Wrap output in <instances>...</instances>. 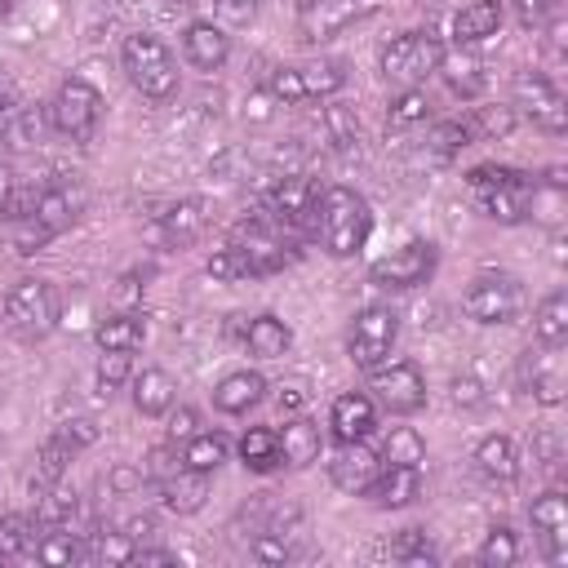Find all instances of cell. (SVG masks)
<instances>
[{
    "label": "cell",
    "mask_w": 568,
    "mask_h": 568,
    "mask_svg": "<svg viewBox=\"0 0 568 568\" xmlns=\"http://www.w3.org/2000/svg\"><path fill=\"white\" fill-rule=\"evenodd\" d=\"M373 226V213L364 204V195H355L351 186H328L320 191V209H315V231L324 240V248L333 257H351L364 248Z\"/></svg>",
    "instance_id": "6da1fadb"
},
{
    "label": "cell",
    "mask_w": 568,
    "mask_h": 568,
    "mask_svg": "<svg viewBox=\"0 0 568 568\" xmlns=\"http://www.w3.org/2000/svg\"><path fill=\"white\" fill-rule=\"evenodd\" d=\"M120 62H124V75L133 80V89L151 102H164L178 93V62L169 53V44L160 36H129L124 49H120Z\"/></svg>",
    "instance_id": "7a4b0ae2"
},
{
    "label": "cell",
    "mask_w": 568,
    "mask_h": 568,
    "mask_svg": "<svg viewBox=\"0 0 568 568\" xmlns=\"http://www.w3.org/2000/svg\"><path fill=\"white\" fill-rule=\"evenodd\" d=\"M439 58H444V44L430 31H404L382 49V71H386V80L417 89L439 67Z\"/></svg>",
    "instance_id": "3957f363"
},
{
    "label": "cell",
    "mask_w": 568,
    "mask_h": 568,
    "mask_svg": "<svg viewBox=\"0 0 568 568\" xmlns=\"http://www.w3.org/2000/svg\"><path fill=\"white\" fill-rule=\"evenodd\" d=\"M4 320L18 337H44L58 324V293L44 280H18L4 293Z\"/></svg>",
    "instance_id": "277c9868"
},
{
    "label": "cell",
    "mask_w": 568,
    "mask_h": 568,
    "mask_svg": "<svg viewBox=\"0 0 568 568\" xmlns=\"http://www.w3.org/2000/svg\"><path fill=\"white\" fill-rule=\"evenodd\" d=\"M382 9V0H306L297 13V36L306 44H324L333 36H342L346 27L373 18Z\"/></svg>",
    "instance_id": "5b68a950"
},
{
    "label": "cell",
    "mask_w": 568,
    "mask_h": 568,
    "mask_svg": "<svg viewBox=\"0 0 568 568\" xmlns=\"http://www.w3.org/2000/svg\"><path fill=\"white\" fill-rule=\"evenodd\" d=\"M98 115H102V98H98V89L84 84V80H67V84L53 93V102H49L53 129H58L62 138H71V142H89L93 129H98Z\"/></svg>",
    "instance_id": "8992f818"
},
{
    "label": "cell",
    "mask_w": 568,
    "mask_h": 568,
    "mask_svg": "<svg viewBox=\"0 0 568 568\" xmlns=\"http://www.w3.org/2000/svg\"><path fill=\"white\" fill-rule=\"evenodd\" d=\"M342 80H346L342 62L320 58V62H302V67H275V71H271V93L284 98V102H302V98L337 93Z\"/></svg>",
    "instance_id": "52a82bcc"
},
{
    "label": "cell",
    "mask_w": 568,
    "mask_h": 568,
    "mask_svg": "<svg viewBox=\"0 0 568 568\" xmlns=\"http://www.w3.org/2000/svg\"><path fill=\"white\" fill-rule=\"evenodd\" d=\"M462 306H466V315L479 320V324H510V320L519 315V306H524V288H519V280H510V275H479V280L466 288Z\"/></svg>",
    "instance_id": "ba28073f"
},
{
    "label": "cell",
    "mask_w": 568,
    "mask_h": 568,
    "mask_svg": "<svg viewBox=\"0 0 568 568\" xmlns=\"http://www.w3.org/2000/svg\"><path fill=\"white\" fill-rule=\"evenodd\" d=\"M399 337V315L390 306H364L351 324V359L359 368H377Z\"/></svg>",
    "instance_id": "9c48e42d"
},
{
    "label": "cell",
    "mask_w": 568,
    "mask_h": 568,
    "mask_svg": "<svg viewBox=\"0 0 568 568\" xmlns=\"http://www.w3.org/2000/svg\"><path fill=\"white\" fill-rule=\"evenodd\" d=\"M515 106L537 129H546V133H564L568 129V102H564V93L546 75H537V71H519L515 75Z\"/></svg>",
    "instance_id": "30bf717a"
},
{
    "label": "cell",
    "mask_w": 568,
    "mask_h": 568,
    "mask_svg": "<svg viewBox=\"0 0 568 568\" xmlns=\"http://www.w3.org/2000/svg\"><path fill=\"white\" fill-rule=\"evenodd\" d=\"M430 271H435V244L413 240V244H404V248L377 257V262L368 266V280L382 284V288H417V284L430 280Z\"/></svg>",
    "instance_id": "8fae6325"
},
{
    "label": "cell",
    "mask_w": 568,
    "mask_h": 568,
    "mask_svg": "<svg viewBox=\"0 0 568 568\" xmlns=\"http://www.w3.org/2000/svg\"><path fill=\"white\" fill-rule=\"evenodd\" d=\"M373 373V395H377V404L386 408V413H417L422 404H426V377L417 373V364H408V359H399V364H390V368H368Z\"/></svg>",
    "instance_id": "7c38bea8"
},
{
    "label": "cell",
    "mask_w": 568,
    "mask_h": 568,
    "mask_svg": "<svg viewBox=\"0 0 568 568\" xmlns=\"http://www.w3.org/2000/svg\"><path fill=\"white\" fill-rule=\"evenodd\" d=\"M231 244L253 262L257 275H271V271H280V266L288 262V244H284L280 226H271V222H262V217L240 222L235 235H231Z\"/></svg>",
    "instance_id": "4fadbf2b"
},
{
    "label": "cell",
    "mask_w": 568,
    "mask_h": 568,
    "mask_svg": "<svg viewBox=\"0 0 568 568\" xmlns=\"http://www.w3.org/2000/svg\"><path fill=\"white\" fill-rule=\"evenodd\" d=\"M528 519H532V532L537 541L546 546V559L550 564H564L568 559V501L559 488L541 493L532 506H528Z\"/></svg>",
    "instance_id": "5bb4252c"
},
{
    "label": "cell",
    "mask_w": 568,
    "mask_h": 568,
    "mask_svg": "<svg viewBox=\"0 0 568 568\" xmlns=\"http://www.w3.org/2000/svg\"><path fill=\"white\" fill-rule=\"evenodd\" d=\"M377 470H382V457H377L364 439L342 444V448L333 453V462H328V479H333L342 493H351V497L368 493V488H373V479H377Z\"/></svg>",
    "instance_id": "9a60e30c"
},
{
    "label": "cell",
    "mask_w": 568,
    "mask_h": 568,
    "mask_svg": "<svg viewBox=\"0 0 568 568\" xmlns=\"http://www.w3.org/2000/svg\"><path fill=\"white\" fill-rule=\"evenodd\" d=\"M80 213H84V186H80V182H53V186H44V191L36 195V204H31V217H36L49 235L67 231Z\"/></svg>",
    "instance_id": "2e32d148"
},
{
    "label": "cell",
    "mask_w": 568,
    "mask_h": 568,
    "mask_svg": "<svg viewBox=\"0 0 568 568\" xmlns=\"http://www.w3.org/2000/svg\"><path fill=\"white\" fill-rule=\"evenodd\" d=\"M559 346H546V351H528L524 359H519V377H524V386L532 390V399L537 404H564V373H559V355H555Z\"/></svg>",
    "instance_id": "e0dca14e"
},
{
    "label": "cell",
    "mask_w": 568,
    "mask_h": 568,
    "mask_svg": "<svg viewBox=\"0 0 568 568\" xmlns=\"http://www.w3.org/2000/svg\"><path fill=\"white\" fill-rule=\"evenodd\" d=\"M328 426H333V439L337 444H351V439H364L373 426H377V413H373V399L359 395V390H346L333 399V413H328Z\"/></svg>",
    "instance_id": "ac0fdd59"
},
{
    "label": "cell",
    "mask_w": 568,
    "mask_h": 568,
    "mask_svg": "<svg viewBox=\"0 0 568 568\" xmlns=\"http://www.w3.org/2000/svg\"><path fill=\"white\" fill-rule=\"evenodd\" d=\"M368 493H373V501H377L382 510H399V506L417 501V493H422V475H417V466L382 462V470H377V479H373Z\"/></svg>",
    "instance_id": "d6986e66"
},
{
    "label": "cell",
    "mask_w": 568,
    "mask_h": 568,
    "mask_svg": "<svg viewBox=\"0 0 568 568\" xmlns=\"http://www.w3.org/2000/svg\"><path fill=\"white\" fill-rule=\"evenodd\" d=\"M182 49H186V62L200 67V71H217L231 53V36L213 22H191L186 36H182Z\"/></svg>",
    "instance_id": "ffe728a7"
},
{
    "label": "cell",
    "mask_w": 568,
    "mask_h": 568,
    "mask_svg": "<svg viewBox=\"0 0 568 568\" xmlns=\"http://www.w3.org/2000/svg\"><path fill=\"white\" fill-rule=\"evenodd\" d=\"M160 497H164V510L173 515H195L204 501H209V475L204 470H173L169 479H160Z\"/></svg>",
    "instance_id": "44dd1931"
},
{
    "label": "cell",
    "mask_w": 568,
    "mask_h": 568,
    "mask_svg": "<svg viewBox=\"0 0 568 568\" xmlns=\"http://www.w3.org/2000/svg\"><path fill=\"white\" fill-rule=\"evenodd\" d=\"M262 390H266V382H262V373H253V368H240V373H231V377H222L217 382V390H213V408L217 413H248L257 399H262Z\"/></svg>",
    "instance_id": "7402d4cb"
},
{
    "label": "cell",
    "mask_w": 568,
    "mask_h": 568,
    "mask_svg": "<svg viewBox=\"0 0 568 568\" xmlns=\"http://www.w3.org/2000/svg\"><path fill=\"white\" fill-rule=\"evenodd\" d=\"M173 399H178V386H173V377H169L164 368H142V373L133 377V404H138L142 417L169 413Z\"/></svg>",
    "instance_id": "603a6c76"
},
{
    "label": "cell",
    "mask_w": 568,
    "mask_h": 568,
    "mask_svg": "<svg viewBox=\"0 0 568 568\" xmlns=\"http://www.w3.org/2000/svg\"><path fill=\"white\" fill-rule=\"evenodd\" d=\"M479 204L493 222H519L528 213V186L524 178H510V182H497V186H479Z\"/></svg>",
    "instance_id": "cb8c5ba5"
},
{
    "label": "cell",
    "mask_w": 568,
    "mask_h": 568,
    "mask_svg": "<svg viewBox=\"0 0 568 568\" xmlns=\"http://www.w3.org/2000/svg\"><path fill=\"white\" fill-rule=\"evenodd\" d=\"M280 435V462L284 466H311L320 457V426H311L306 417H293Z\"/></svg>",
    "instance_id": "d4e9b609"
},
{
    "label": "cell",
    "mask_w": 568,
    "mask_h": 568,
    "mask_svg": "<svg viewBox=\"0 0 568 568\" xmlns=\"http://www.w3.org/2000/svg\"><path fill=\"white\" fill-rule=\"evenodd\" d=\"M244 346H248L253 355H262V359H280V355L293 346V333H288L284 320L257 315L253 324H244Z\"/></svg>",
    "instance_id": "484cf974"
},
{
    "label": "cell",
    "mask_w": 568,
    "mask_h": 568,
    "mask_svg": "<svg viewBox=\"0 0 568 568\" xmlns=\"http://www.w3.org/2000/svg\"><path fill=\"white\" fill-rule=\"evenodd\" d=\"M475 466H479V475H488V479H515L519 475V457H515V444L506 439V435H484L479 444H475Z\"/></svg>",
    "instance_id": "4316f807"
},
{
    "label": "cell",
    "mask_w": 568,
    "mask_h": 568,
    "mask_svg": "<svg viewBox=\"0 0 568 568\" xmlns=\"http://www.w3.org/2000/svg\"><path fill=\"white\" fill-rule=\"evenodd\" d=\"M497 27H501V0H475V4H466V9L457 13V22H453L457 44L488 40V36H497Z\"/></svg>",
    "instance_id": "83f0119b"
},
{
    "label": "cell",
    "mask_w": 568,
    "mask_h": 568,
    "mask_svg": "<svg viewBox=\"0 0 568 568\" xmlns=\"http://www.w3.org/2000/svg\"><path fill=\"white\" fill-rule=\"evenodd\" d=\"M160 240L164 244H191L200 231H204V209L195 204V200H182V204H173L169 213H160Z\"/></svg>",
    "instance_id": "f1b7e54d"
},
{
    "label": "cell",
    "mask_w": 568,
    "mask_h": 568,
    "mask_svg": "<svg viewBox=\"0 0 568 568\" xmlns=\"http://www.w3.org/2000/svg\"><path fill=\"white\" fill-rule=\"evenodd\" d=\"M532 333H537L541 346H564V337H568V293H564V288H555V293L537 306Z\"/></svg>",
    "instance_id": "f546056e"
},
{
    "label": "cell",
    "mask_w": 568,
    "mask_h": 568,
    "mask_svg": "<svg viewBox=\"0 0 568 568\" xmlns=\"http://www.w3.org/2000/svg\"><path fill=\"white\" fill-rule=\"evenodd\" d=\"M142 337H146V320L142 315H111L93 333V342L102 351H133V346H142Z\"/></svg>",
    "instance_id": "4dcf8cb0"
},
{
    "label": "cell",
    "mask_w": 568,
    "mask_h": 568,
    "mask_svg": "<svg viewBox=\"0 0 568 568\" xmlns=\"http://www.w3.org/2000/svg\"><path fill=\"white\" fill-rule=\"evenodd\" d=\"M75 457V448L67 444V435H49L44 439V448H40V457H36V475H31V484L40 488V493H49L58 479H62V470H67V462Z\"/></svg>",
    "instance_id": "1f68e13d"
},
{
    "label": "cell",
    "mask_w": 568,
    "mask_h": 568,
    "mask_svg": "<svg viewBox=\"0 0 568 568\" xmlns=\"http://www.w3.org/2000/svg\"><path fill=\"white\" fill-rule=\"evenodd\" d=\"M435 71H444V80H448V89H457V93H479L484 89V62L475 58V53H444L439 58V67Z\"/></svg>",
    "instance_id": "d6a6232c"
},
{
    "label": "cell",
    "mask_w": 568,
    "mask_h": 568,
    "mask_svg": "<svg viewBox=\"0 0 568 568\" xmlns=\"http://www.w3.org/2000/svg\"><path fill=\"white\" fill-rule=\"evenodd\" d=\"M240 457H244V466L248 470H275V466H284L280 462V435L271 430V426H253L244 439H240Z\"/></svg>",
    "instance_id": "836d02e7"
},
{
    "label": "cell",
    "mask_w": 568,
    "mask_h": 568,
    "mask_svg": "<svg viewBox=\"0 0 568 568\" xmlns=\"http://www.w3.org/2000/svg\"><path fill=\"white\" fill-rule=\"evenodd\" d=\"M36 559L49 564V568H67V564L84 559L80 532H71V528H44V537L36 541Z\"/></svg>",
    "instance_id": "e575fe53"
},
{
    "label": "cell",
    "mask_w": 568,
    "mask_h": 568,
    "mask_svg": "<svg viewBox=\"0 0 568 568\" xmlns=\"http://www.w3.org/2000/svg\"><path fill=\"white\" fill-rule=\"evenodd\" d=\"M133 550L138 541L124 532V528H102V532H89V546H84V559H98V564H133Z\"/></svg>",
    "instance_id": "d590c367"
},
{
    "label": "cell",
    "mask_w": 568,
    "mask_h": 568,
    "mask_svg": "<svg viewBox=\"0 0 568 568\" xmlns=\"http://www.w3.org/2000/svg\"><path fill=\"white\" fill-rule=\"evenodd\" d=\"M382 462H399V466H417L426 462V439L413 426H390L386 444H382Z\"/></svg>",
    "instance_id": "8d00e7d4"
},
{
    "label": "cell",
    "mask_w": 568,
    "mask_h": 568,
    "mask_svg": "<svg viewBox=\"0 0 568 568\" xmlns=\"http://www.w3.org/2000/svg\"><path fill=\"white\" fill-rule=\"evenodd\" d=\"M226 462V439L222 435H213V430H204V435H191L186 439V448H182V466H191V470H217Z\"/></svg>",
    "instance_id": "74e56055"
},
{
    "label": "cell",
    "mask_w": 568,
    "mask_h": 568,
    "mask_svg": "<svg viewBox=\"0 0 568 568\" xmlns=\"http://www.w3.org/2000/svg\"><path fill=\"white\" fill-rule=\"evenodd\" d=\"M390 555H395L399 564H408V568H426V564H435V546L426 541L422 528H404V532L390 541Z\"/></svg>",
    "instance_id": "f35d334b"
},
{
    "label": "cell",
    "mask_w": 568,
    "mask_h": 568,
    "mask_svg": "<svg viewBox=\"0 0 568 568\" xmlns=\"http://www.w3.org/2000/svg\"><path fill=\"white\" fill-rule=\"evenodd\" d=\"M515 559H519L515 532H510V528H493V532L484 537V546H479V564H484V568H510Z\"/></svg>",
    "instance_id": "ab89813d"
},
{
    "label": "cell",
    "mask_w": 568,
    "mask_h": 568,
    "mask_svg": "<svg viewBox=\"0 0 568 568\" xmlns=\"http://www.w3.org/2000/svg\"><path fill=\"white\" fill-rule=\"evenodd\" d=\"M9 115H13V111H9ZM40 133H44V115H40V111H18V115L9 120V129H4V146H9V151H27V146L40 142Z\"/></svg>",
    "instance_id": "60d3db41"
},
{
    "label": "cell",
    "mask_w": 568,
    "mask_h": 568,
    "mask_svg": "<svg viewBox=\"0 0 568 568\" xmlns=\"http://www.w3.org/2000/svg\"><path fill=\"white\" fill-rule=\"evenodd\" d=\"M31 541H36V524H31L27 515H4V519H0V559L22 555Z\"/></svg>",
    "instance_id": "b9f144b4"
},
{
    "label": "cell",
    "mask_w": 568,
    "mask_h": 568,
    "mask_svg": "<svg viewBox=\"0 0 568 568\" xmlns=\"http://www.w3.org/2000/svg\"><path fill=\"white\" fill-rule=\"evenodd\" d=\"M209 275H213V280H253L257 271H253V262H248L235 244H226V248H217V253L209 257Z\"/></svg>",
    "instance_id": "7bdbcfd3"
},
{
    "label": "cell",
    "mask_w": 568,
    "mask_h": 568,
    "mask_svg": "<svg viewBox=\"0 0 568 568\" xmlns=\"http://www.w3.org/2000/svg\"><path fill=\"white\" fill-rule=\"evenodd\" d=\"M475 138H470V124L466 120H444V124H435V133H430V146L439 151V155H457L462 146H470Z\"/></svg>",
    "instance_id": "ee69618b"
},
{
    "label": "cell",
    "mask_w": 568,
    "mask_h": 568,
    "mask_svg": "<svg viewBox=\"0 0 568 568\" xmlns=\"http://www.w3.org/2000/svg\"><path fill=\"white\" fill-rule=\"evenodd\" d=\"M426 111H430L426 93H422V89H404V93L390 102V124H417V120H426Z\"/></svg>",
    "instance_id": "f6af8a7d"
},
{
    "label": "cell",
    "mask_w": 568,
    "mask_h": 568,
    "mask_svg": "<svg viewBox=\"0 0 568 568\" xmlns=\"http://www.w3.org/2000/svg\"><path fill=\"white\" fill-rule=\"evenodd\" d=\"M466 124H470V138L479 142V138H501V133H510V124H515V115L501 106V111H475V115H466Z\"/></svg>",
    "instance_id": "bcb514c9"
},
{
    "label": "cell",
    "mask_w": 568,
    "mask_h": 568,
    "mask_svg": "<svg viewBox=\"0 0 568 568\" xmlns=\"http://www.w3.org/2000/svg\"><path fill=\"white\" fill-rule=\"evenodd\" d=\"M129 382V351H102L98 359V386L102 390H115Z\"/></svg>",
    "instance_id": "7dc6e473"
},
{
    "label": "cell",
    "mask_w": 568,
    "mask_h": 568,
    "mask_svg": "<svg viewBox=\"0 0 568 568\" xmlns=\"http://www.w3.org/2000/svg\"><path fill=\"white\" fill-rule=\"evenodd\" d=\"M58 435H67V444L80 453V448H89V444L98 439V426H93L89 417H71V422H62V426H58Z\"/></svg>",
    "instance_id": "c3c4849f"
},
{
    "label": "cell",
    "mask_w": 568,
    "mask_h": 568,
    "mask_svg": "<svg viewBox=\"0 0 568 568\" xmlns=\"http://www.w3.org/2000/svg\"><path fill=\"white\" fill-rule=\"evenodd\" d=\"M515 9H519V18H524L528 27H537V22H546V13L559 9V0H515Z\"/></svg>",
    "instance_id": "681fc988"
},
{
    "label": "cell",
    "mask_w": 568,
    "mask_h": 568,
    "mask_svg": "<svg viewBox=\"0 0 568 568\" xmlns=\"http://www.w3.org/2000/svg\"><path fill=\"white\" fill-rule=\"evenodd\" d=\"M173 470H182V466L173 462V453H169V448H155V453H151V466H146V475H151V479H169Z\"/></svg>",
    "instance_id": "f907efd6"
},
{
    "label": "cell",
    "mask_w": 568,
    "mask_h": 568,
    "mask_svg": "<svg viewBox=\"0 0 568 568\" xmlns=\"http://www.w3.org/2000/svg\"><path fill=\"white\" fill-rule=\"evenodd\" d=\"M453 399L466 404V408L479 404V399H484V395H479V382H475V377H453Z\"/></svg>",
    "instance_id": "816d5d0a"
},
{
    "label": "cell",
    "mask_w": 568,
    "mask_h": 568,
    "mask_svg": "<svg viewBox=\"0 0 568 568\" xmlns=\"http://www.w3.org/2000/svg\"><path fill=\"white\" fill-rule=\"evenodd\" d=\"M169 430H173V439H191V435H195V413H191V408H178Z\"/></svg>",
    "instance_id": "f5cc1de1"
},
{
    "label": "cell",
    "mask_w": 568,
    "mask_h": 568,
    "mask_svg": "<svg viewBox=\"0 0 568 568\" xmlns=\"http://www.w3.org/2000/svg\"><path fill=\"white\" fill-rule=\"evenodd\" d=\"M133 564H155V568H169V564H178V555L173 550H133Z\"/></svg>",
    "instance_id": "db71d44e"
},
{
    "label": "cell",
    "mask_w": 568,
    "mask_h": 568,
    "mask_svg": "<svg viewBox=\"0 0 568 568\" xmlns=\"http://www.w3.org/2000/svg\"><path fill=\"white\" fill-rule=\"evenodd\" d=\"M13 102H18V89H13V80L0 71V115H9V111H13Z\"/></svg>",
    "instance_id": "11a10c76"
},
{
    "label": "cell",
    "mask_w": 568,
    "mask_h": 568,
    "mask_svg": "<svg viewBox=\"0 0 568 568\" xmlns=\"http://www.w3.org/2000/svg\"><path fill=\"white\" fill-rule=\"evenodd\" d=\"M275 404H280V413H297V408H302V390H297V386H284Z\"/></svg>",
    "instance_id": "9f6ffc18"
},
{
    "label": "cell",
    "mask_w": 568,
    "mask_h": 568,
    "mask_svg": "<svg viewBox=\"0 0 568 568\" xmlns=\"http://www.w3.org/2000/svg\"><path fill=\"white\" fill-rule=\"evenodd\" d=\"M124 532H129V537L138 541V537H146V532H155V524H151L146 515H138V519H129V524H124Z\"/></svg>",
    "instance_id": "6f0895ef"
},
{
    "label": "cell",
    "mask_w": 568,
    "mask_h": 568,
    "mask_svg": "<svg viewBox=\"0 0 568 568\" xmlns=\"http://www.w3.org/2000/svg\"><path fill=\"white\" fill-rule=\"evenodd\" d=\"M111 479H115V488H133V484H138V475H133V470H124V466H120Z\"/></svg>",
    "instance_id": "680465c9"
},
{
    "label": "cell",
    "mask_w": 568,
    "mask_h": 568,
    "mask_svg": "<svg viewBox=\"0 0 568 568\" xmlns=\"http://www.w3.org/2000/svg\"><path fill=\"white\" fill-rule=\"evenodd\" d=\"M4 9H9V0H0V18H4Z\"/></svg>",
    "instance_id": "91938a15"
}]
</instances>
